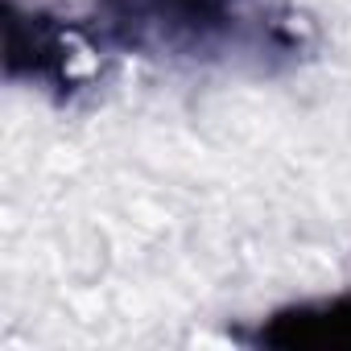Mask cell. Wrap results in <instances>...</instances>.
I'll use <instances>...</instances> for the list:
<instances>
[{"label":"cell","mask_w":351,"mask_h":351,"mask_svg":"<svg viewBox=\"0 0 351 351\" xmlns=\"http://www.w3.org/2000/svg\"><path fill=\"white\" fill-rule=\"evenodd\" d=\"M273 343H351V302H339L322 314H289V318H277V326L269 330Z\"/></svg>","instance_id":"6da1fadb"}]
</instances>
